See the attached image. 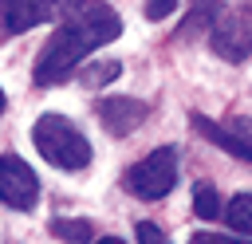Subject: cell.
<instances>
[{"label":"cell","instance_id":"obj_1","mask_svg":"<svg viewBox=\"0 0 252 244\" xmlns=\"http://www.w3.org/2000/svg\"><path fill=\"white\" fill-rule=\"evenodd\" d=\"M118 35H122V20L114 8H106L102 0H67L63 24L51 31V39L43 43V55L35 63V83L39 87L63 83L79 67V59H87L94 47H102Z\"/></svg>","mask_w":252,"mask_h":244},{"label":"cell","instance_id":"obj_2","mask_svg":"<svg viewBox=\"0 0 252 244\" xmlns=\"http://www.w3.org/2000/svg\"><path fill=\"white\" fill-rule=\"evenodd\" d=\"M32 142L43 153V161H51L55 169H87L91 165V142L63 114H39L32 126Z\"/></svg>","mask_w":252,"mask_h":244},{"label":"cell","instance_id":"obj_3","mask_svg":"<svg viewBox=\"0 0 252 244\" xmlns=\"http://www.w3.org/2000/svg\"><path fill=\"white\" fill-rule=\"evenodd\" d=\"M122 185H126L134 197H142V201L165 197V193L177 185V153H173L169 146L146 153L142 161H134V165L122 173Z\"/></svg>","mask_w":252,"mask_h":244},{"label":"cell","instance_id":"obj_4","mask_svg":"<svg viewBox=\"0 0 252 244\" xmlns=\"http://www.w3.org/2000/svg\"><path fill=\"white\" fill-rule=\"evenodd\" d=\"M213 51L228 63H240L252 55V0L220 8L217 24H213Z\"/></svg>","mask_w":252,"mask_h":244},{"label":"cell","instance_id":"obj_5","mask_svg":"<svg viewBox=\"0 0 252 244\" xmlns=\"http://www.w3.org/2000/svg\"><path fill=\"white\" fill-rule=\"evenodd\" d=\"M0 201L12 209H32L39 201V177L16 153H0Z\"/></svg>","mask_w":252,"mask_h":244},{"label":"cell","instance_id":"obj_6","mask_svg":"<svg viewBox=\"0 0 252 244\" xmlns=\"http://www.w3.org/2000/svg\"><path fill=\"white\" fill-rule=\"evenodd\" d=\"M193 126H197V134H205L213 146H220V150L252 161V122H248V118L213 122V118H205V114H193Z\"/></svg>","mask_w":252,"mask_h":244},{"label":"cell","instance_id":"obj_7","mask_svg":"<svg viewBox=\"0 0 252 244\" xmlns=\"http://www.w3.org/2000/svg\"><path fill=\"white\" fill-rule=\"evenodd\" d=\"M146 114H150V106H146L142 98L114 94V98H102V102H98V122H102V130H106V134H114V138H122V134H130V130H138Z\"/></svg>","mask_w":252,"mask_h":244},{"label":"cell","instance_id":"obj_8","mask_svg":"<svg viewBox=\"0 0 252 244\" xmlns=\"http://www.w3.org/2000/svg\"><path fill=\"white\" fill-rule=\"evenodd\" d=\"M63 0H0V28L8 35H20L35 24H43Z\"/></svg>","mask_w":252,"mask_h":244},{"label":"cell","instance_id":"obj_9","mask_svg":"<svg viewBox=\"0 0 252 244\" xmlns=\"http://www.w3.org/2000/svg\"><path fill=\"white\" fill-rule=\"evenodd\" d=\"M51 232H55L63 244H91V240H94L91 220H67V216H55V220H51Z\"/></svg>","mask_w":252,"mask_h":244},{"label":"cell","instance_id":"obj_10","mask_svg":"<svg viewBox=\"0 0 252 244\" xmlns=\"http://www.w3.org/2000/svg\"><path fill=\"white\" fill-rule=\"evenodd\" d=\"M224 220H228V228H236V232L252 236V193L232 197V201L224 205Z\"/></svg>","mask_w":252,"mask_h":244},{"label":"cell","instance_id":"obj_11","mask_svg":"<svg viewBox=\"0 0 252 244\" xmlns=\"http://www.w3.org/2000/svg\"><path fill=\"white\" fill-rule=\"evenodd\" d=\"M193 213H197L201 220H217V216H224V213H220V197H217V189H213L209 181H201V185L193 189Z\"/></svg>","mask_w":252,"mask_h":244},{"label":"cell","instance_id":"obj_12","mask_svg":"<svg viewBox=\"0 0 252 244\" xmlns=\"http://www.w3.org/2000/svg\"><path fill=\"white\" fill-rule=\"evenodd\" d=\"M217 16H220L217 0H193V8H189V16H185V31L193 35V31L205 28V24H217Z\"/></svg>","mask_w":252,"mask_h":244},{"label":"cell","instance_id":"obj_13","mask_svg":"<svg viewBox=\"0 0 252 244\" xmlns=\"http://www.w3.org/2000/svg\"><path fill=\"white\" fill-rule=\"evenodd\" d=\"M118 71H122V67H118L114 59H110V63H98V67H87V71H83V83H87V87H102V83H110V79H118Z\"/></svg>","mask_w":252,"mask_h":244},{"label":"cell","instance_id":"obj_14","mask_svg":"<svg viewBox=\"0 0 252 244\" xmlns=\"http://www.w3.org/2000/svg\"><path fill=\"white\" fill-rule=\"evenodd\" d=\"M138 244H169V240H165V232H161L158 224L142 220V224H138Z\"/></svg>","mask_w":252,"mask_h":244},{"label":"cell","instance_id":"obj_15","mask_svg":"<svg viewBox=\"0 0 252 244\" xmlns=\"http://www.w3.org/2000/svg\"><path fill=\"white\" fill-rule=\"evenodd\" d=\"M177 4H181V0H146V16H150V20H165Z\"/></svg>","mask_w":252,"mask_h":244},{"label":"cell","instance_id":"obj_16","mask_svg":"<svg viewBox=\"0 0 252 244\" xmlns=\"http://www.w3.org/2000/svg\"><path fill=\"white\" fill-rule=\"evenodd\" d=\"M189 244H252V240H236V236H217V232H193Z\"/></svg>","mask_w":252,"mask_h":244},{"label":"cell","instance_id":"obj_17","mask_svg":"<svg viewBox=\"0 0 252 244\" xmlns=\"http://www.w3.org/2000/svg\"><path fill=\"white\" fill-rule=\"evenodd\" d=\"M94 244H122L118 236H102V240H94Z\"/></svg>","mask_w":252,"mask_h":244},{"label":"cell","instance_id":"obj_18","mask_svg":"<svg viewBox=\"0 0 252 244\" xmlns=\"http://www.w3.org/2000/svg\"><path fill=\"white\" fill-rule=\"evenodd\" d=\"M0 110H4V91H0Z\"/></svg>","mask_w":252,"mask_h":244}]
</instances>
